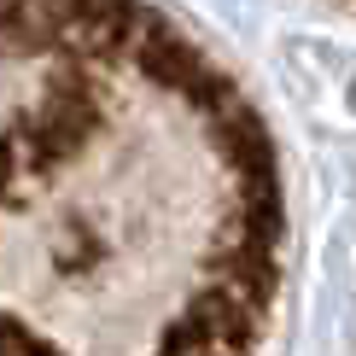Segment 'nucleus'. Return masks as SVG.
I'll use <instances>...</instances> for the list:
<instances>
[{
	"instance_id": "nucleus-1",
	"label": "nucleus",
	"mask_w": 356,
	"mask_h": 356,
	"mask_svg": "<svg viewBox=\"0 0 356 356\" xmlns=\"http://www.w3.org/2000/svg\"><path fill=\"white\" fill-rule=\"evenodd\" d=\"M269 123L158 0H0V356H263Z\"/></svg>"
}]
</instances>
